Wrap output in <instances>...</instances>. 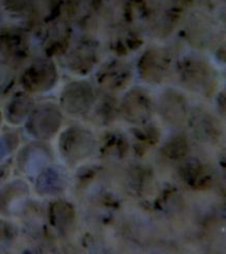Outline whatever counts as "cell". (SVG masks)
<instances>
[{"label": "cell", "mask_w": 226, "mask_h": 254, "mask_svg": "<svg viewBox=\"0 0 226 254\" xmlns=\"http://www.w3.org/2000/svg\"><path fill=\"white\" fill-rule=\"evenodd\" d=\"M96 147V140L91 131L80 126H71L60 136L59 148L64 160L77 164L89 158Z\"/></svg>", "instance_id": "1"}, {"label": "cell", "mask_w": 226, "mask_h": 254, "mask_svg": "<svg viewBox=\"0 0 226 254\" xmlns=\"http://www.w3.org/2000/svg\"><path fill=\"white\" fill-rule=\"evenodd\" d=\"M63 123V116L57 105L44 103L35 108L26 120V129L30 135L41 141L55 136Z\"/></svg>", "instance_id": "2"}, {"label": "cell", "mask_w": 226, "mask_h": 254, "mask_svg": "<svg viewBox=\"0 0 226 254\" xmlns=\"http://www.w3.org/2000/svg\"><path fill=\"white\" fill-rule=\"evenodd\" d=\"M57 80L56 65L47 59H41L32 63L21 78L24 90L30 93H45L56 86Z\"/></svg>", "instance_id": "3"}, {"label": "cell", "mask_w": 226, "mask_h": 254, "mask_svg": "<svg viewBox=\"0 0 226 254\" xmlns=\"http://www.w3.org/2000/svg\"><path fill=\"white\" fill-rule=\"evenodd\" d=\"M95 102L93 88L88 82L74 81L65 87L62 96V109L69 115L79 116L87 114Z\"/></svg>", "instance_id": "4"}, {"label": "cell", "mask_w": 226, "mask_h": 254, "mask_svg": "<svg viewBox=\"0 0 226 254\" xmlns=\"http://www.w3.org/2000/svg\"><path fill=\"white\" fill-rule=\"evenodd\" d=\"M51 152L43 142L30 143L23 147L17 156V167L26 175L41 173L50 162Z\"/></svg>", "instance_id": "5"}, {"label": "cell", "mask_w": 226, "mask_h": 254, "mask_svg": "<svg viewBox=\"0 0 226 254\" xmlns=\"http://www.w3.org/2000/svg\"><path fill=\"white\" fill-rule=\"evenodd\" d=\"M29 37L19 28H5L0 31V55L10 62L25 60L29 51Z\"/></svg>", "instance_id": "6"}, {"label": "cell", "mask_w": 226, "mask_h": 254, "mask_svg": "<svg viewBox=\"0 0 226 254\" xmlns=\"http://www.w3.org/2000/svg\"><path fill=\"white\" fill-rule=\"evenodd\" d=\"M122 111L124 117L134 123L146 122L152 113L151 101L147 94L140 90L129 92L123 101Z\"/></svg>", "instance_id": "7"}, {"label": "cell", "mask_w": 226, "mask_h": 254, "mask_svg": "<svg viewBox=\"0 0 226 254\" xmlns=\"http://www.w3.org/2000/svg\"><path fill=\"white\" fill-rule=\"evenodd\" d=\"M167 69L168 58L165 52L159 50L148 51L140 63V73L147 81H160L166 74Z\"/></svg>", "instance_id": "8"}, {"label": "cell", "mask_w": 226, "mask_h": 254, "mask_svg": "<svg viewBox=\"0 0 226 254\" xmlns=\"http://www.w3.org/2000/svg\"><path fill=\"white\" fill-rule=\"evenodd\" d=\"M182 76L189 88L195 91H201L202 93L207 92L213 83L212 71L206 64L199 62L187 63V65L184 67Z\"/></svg>", "instance_id": "9"}, {"label": "cell", "mask_w": 226, "mask_h": 254, "mask_svg": "<svg viewBox=\"0 0 226 254\" xmlns=\"http://www.w3.org/2000/svg\"><path fill=\"white\" fill-rule=\"evenodd\" d=\"M160 111L166 121L179 126L187 117V103L181 95L174 92L167 93L161 98Z\"/></svg>", "instance_id": "10"}, {"label": "cell", "mask_w": 226, "mask_h": 254, "mask_svg": "<svg viewBox=\"0 0 226 254\" xmlns=\"http://www.w3.org/2000/svg\"><path fill=\"white\" fill-rule=\"evenodd\" d=\"M67 186L65 174L53 167H46L37 178V190L41 195H59Z\"/></svg>", "instance_id": "11"}, {"label": "cell", "mask_w": 226, "mask_h": 254, "mask_svg": "<svg viewBox=\"0 0 226 254\" xmlns=\"http://www.w3.org/2000/svg\"><path fill=\"white\" fill-rule=\"evenodd\" d=\"M34 109V99L26 93H19L8 102L5 110V118L8 123L18 125L27 120Z\"/></svg>", "instance_id": "12"}, {"label": "cell", "mask_w": 226, "mask_h": 254, "mask_svg": "<svg viewBox=\"0 0 226 254\" xmlns=\"http://www.w3.org/2000/svg\"><path fill=\"white\" fill-rule=\"evenodd\" d=\"M49 218L50 223L60 234H67L74 223V208L66 201H56L50 206Z\"/></svg>", "instance_id": "13"}, {"label": "cell", "mask_w": 226, "mask_h": 254, "mask_svg": "<svg viewBox=\"0 0 226 254\" xmlns=\"http://www.w3.org/2000/svg\"><path fill=\"white\" fill-rule=\"evenodd\" d=\"M94 59V50L91 46L88 44H80L70 51L67 57V62L72 70L80 72L82 70H89Z\"/></svg>", "instance_id": "14"}, {"label": "cell", "mask_w": 226, "mask_h": 254, "mask_svg": "<svg viewBox=\"0 0 226 254\" xmlns=\"http://www.w3.org/2000/svg\"><path fill=\"white\" fill-rule=\"evenodd\" d=\"M131 77V72L121 64H112L111 66L103 69L100 74V82L110 89L122 88L123 84Z\"/></svg>", "instance_id": "15"}, {"label": "cell", "mask_w": 226, "mask_h": 254, "mask_svg": "<svg viewBox=\"0 0 226 254\" xmlns=\"http://www.w3.org/2000/svg\"><path fill=\"white\" fill-rule=\"evenodd\" d=\"M27 185L22 181H16L0 190V210L4 211L12 205L15 199L27 194Z\"/></svg>", "instance_id": "16"}, {"label": "cell", "mask_w": 226, "mask_h": 254, "mask_svg": "<svg viewBox=\"0 0 226 254\" xmlns=\"http://www.w3.org/2000/svg\"><path fill=\"white\" fill-rule=\"evenodd\" d=\"M188 149L189 147L184 137L176 136L167 143L165 147V152L166 155L172 158V160H179V158L186 156Z\"/></svg>", "instance_id": "17"}, {"label": "cell", "mask_w": 226, "mask_h": 254, "mask_svg": "<svg viewBox=\"0 0 226 254\" xmlns=\"http://www.w3.org/2000/svg\"><path fill=\"white\" fill-rule=\"evenodd\" d=\"M195 131L202 135L204 139H214V136L216 135L217 127L215 125L214 121L210 118V116L202 115L199 117H195Z\"/></svg>", "instance_id": "18"}, {"label": "cell", "mask_w": 226, "mask_h": 254, "mask_svg": "<svg viewBox=\"0 0 226 254\" xmlns=\"http://www.w3.org/2000/svg\"><path fill=\"white\" fill-rule=\"evenodd\" d=\"M15 73L9 65L0 62V96L7 93L14 86Z\"/></svg>", "instance_id": "19"}, {"label": "cell", "mask_w": 226, "mask_h": 254, "mask_svg": "<svg viewBox=\"0 0 226 254\" xmlns=\"http://www.w3.org/2000/svg\"><path fill=\"white\" fill-rule=\"evenodd\" d=\"M9 133V132H8ZM18 139L13 134H3L0 137V161L17 146Z\"/></svg>", "instance_id": "20"}, {"label": "cell", "mask_w": 226, "mask_h": 254, "mask_svg": "<svg viewBox=\"0 0 226 254\" xmlns=\"http://www.w3.org/2000/svg\"><path fill=\"white\" fill-rule=\"evenodd\" d=\"M15 229L9 223L0 221V245L4 246L14 240Z\"/></svg>", "instance_id": "21"}, {"label": "cell", "mask_w": 226, "mask_h": 254, "mask_svg": "<svg viewBox=\"0 0 226 254\" xmlns=\"http://www.w3.org/2000/svg\"><path fill=\"white\" fill-rule=\"evenodd\" d=\"M8 175L7 166H0V185H1Z\"/></svg>", "instance_id": "22"}, {"label": "cell", "mask_w": 226, "mask_h": 254, "mask_svg": "<svg viewBox=\"0 0 226 254\" xmlns=\"http://www.w3.org/2000/svg\"><path fill=\"white\" fill-rule=\"evenodd\" d=\"M192 167H193V165H192ZM191 173H194V169H193V168L190 169V171H189L187 174H191ZM199 173H200V170H198V171L196 172V174H199ZM195 178H196L195 175H189V179H190V181H192V179H194V181H195Z\"/></svg>", "instance_id": "23"}, {"label": "cell", "mask_w": 226, "mask_h": 254, "mask_svg": "<svg viewBox=\"0 0 226 254\" xmlns=\"http://www.w3.org/2000/svg\"><path fill=\"white\" fill-rule=\"evenodd\" d=\"M1 122H2V117H1V114H0V125H1Z\"/></svg>", "instance_id": "24"}, {"label": "cell", "mask_w": 226, "mask_h": 254, "mask_svg": "<svg viewBox=\"0 0 226 254\" xmlns=\"http://www.w3.org/2000/svg\"><path fill=\"white\" fill-rule=\"evenodd\" d=\"M1 20H2V16H1V13H0V23H1Z\"/></svg>", "instance_id": "25"}]
</instances>
